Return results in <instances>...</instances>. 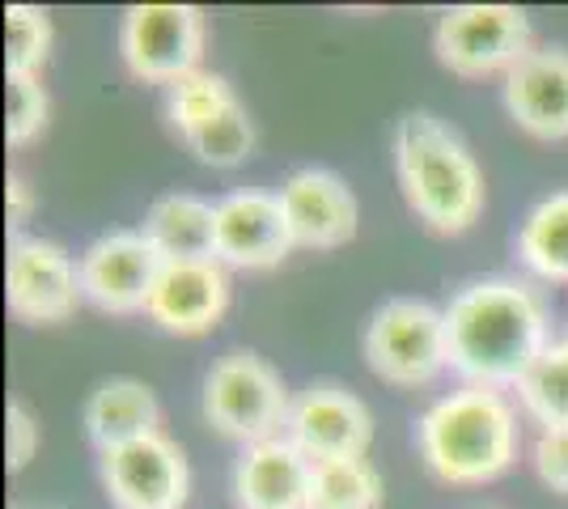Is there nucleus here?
I'll list each match as a JSON object with an SVG mask.
<instances>
[{"mask_svg":"<svg viewBox=\"0 0 568 509\" xmlns=\"http://www.w3.org/2000/svg\"><path fill=\"white\" fill-rule=\"evenodd\" d=\"M281 208L288 221L293 246L332 251L356 234V195L332 170H297L281 187Z\"/></svg>","mask_w":568,"mask_h":509,"instance_id":"ddd939ff","label":"nucleus"},{"mask_svg":"<svg viewBox=\"0 0 568 509\" xmlns=\"http://www.w3.org/2000/svg\"><path fill=\"white\" fill-rule=\"evenodd\" d=\"M505 106L521 132L539 141L568 136V51H530L505 73Z\"/></svg>","mask_w":568,"mask_h":509,"instance_id":"2eb2a0df","label":"nucleus"},{"mask_svg":"<svg viewBox=\"0 0 568 509\" xmlns=\"http://www.w3.org/2000/svg\"><path fill=\"white\" fill-rule=\"evenodd\" d=\"M48 123V90L34 77H4V136L26 145Z\"/></svg>","mask_w":568,"mask_h":509,"instance_id":"393cba45","label":"nucleus"},{"mask_svg":"<svg viewBox=\"0 0 568 509\" xmlns=\"http://www.w3.org/2000/svg\"><path fill=\"white\" fill-rule=\"evenodd\" d=\"M395 166L412 213L437 234L471 230L484 208V179L471 149L433 111H407L395 128Z\"/></svg>","mask_w":568,"mask_h":509,"instance_id":"f03ea898","label":"nucleus"},{"mask_svg":"<svg viewBox=\"0 0 568 509\" xmlns=\"http://www.w3.org/2000/svg\"><path fill=\"white\" fill-rule=\"evenodd\" d=\"M293 234L281 195L234 192L216 200V259L234 267H276L288 255Z\"/></svg>","mask_w":568,"mask_h":509,"instance_id":"4468645a","label":"nucleus"},{"mask_svg":"<svg viewBox=\"0 0 568 509\" xmlns=\"http://www.w3.org/2000/svg\"><path fill=\"white\" fill-rule=\"evenodd\" d=\"M437 60L458 77L509 73L530 55V22L514 4H458L437 22Z\"/></svg>","mask_w":568,"mask_h":509,"instance_id":"0eeeda50","label":"nucleus"},{"mask_svg":"<svg viewBox=\"0 0 568 509\" xmlns=\"http://www.w3.org/2000/svg\"><path fill=\"white\" fill-rule=\"evenodd\" d=\"M51 51V22L34 4H9L4 9V73L34 77Z\"/></svg>","mask_w":568,"mask_h":509,"instance_id":"4be33fe9","label":"nucleus"},{"mask_svg":"<svg viewBox=\"0 0 568 509\" xmlns=\"http://www.w3.org/2000/svg\"><path fill=\"white\" fill-rule=\"evenodd\" d=\"M30 208H34V195H30V187H26V179L9 174V183H4V213H9V230H22L26 217H30Z\"/></svg>","mask_w":568,"mask_h":509,"instance_id":"cd10ccee","label":"nucleus"},{"mask_svg":"<svg viewBox=\"0 0 568 509\" xmlns=\"http://www.w3.org/2000/svg\"><path fill=\"white\" fill-rule=\"evenodd\" d=\"M119 51L128 73L153 85H179L200 73L204 18L191 4H132L119 26Z\"/></svg>","mask_w":568,"mask_h":509,"instance_id":"423d86ee","label":"nucleus"},{"mask_svg":"<svg viewBox=\"0 0 568 509\" xmlns=\"http://www.w3.org/2000/svg\"><path fill=\"white\" fill-rule=\"evenodd\" d=\"M230 102H237L234 90L225 85V77L216 73H191L179 85H170V123L179 128V136L187 141L195 128L216 120Z\"/></svg>","mask_w":568,"mask_h":509,"instance_id":"b1692460","label":"nucleus"},{"mask_svg":"<svg viewBox=\"0 0 568 509\" xmlns=\"http://www.w3.org/2000/svg\"><path fill=\"white\" fill-rule=\"evenodd\" d=\"M4 293H9V311L22 323H64L85 297L81 264H72L69 251L48 238H13Z\"/></svg>","mask_w":568,"mask_h":509,"instance_id":"1a4fd4ad","label":"nucleus"},{"mask_svg":"<svg viewBox=\"0 0 568 509\" xmlns=\"http://www.w3.org/2000/svg\"><path fill=\"white\" fill-rule=\"evenodd\" d=\"M162 251L144 238V230H115L85 246L81 289L98 311L136 315L149 306V293L162 276Z\"/></svg>","mask_w":568,"mask_h":509,"instance_id":"6e6552de","label":"nucleus"},{"mask_svg":"<svg viewBox=\"0 0 568 509\" xmlns=\"http://www.w3.org/2000/svg\"><path fill=\"white\" fill-rule=\"evenodd\" d=\"M369 369L390 387H428L446 365V315L416 297H395L369 318L365 332Z\"/></svg>","mask_w":568,"mask_h":509,"instance_id":"39448f33","label":"nucleus"},{"mask_svg":"<svg viewBox=\"0 0 568 509\" xmlns=\"http://www.w3.org/2000/svg\"><path fill=\"white\" fill-rule=\"evenodd\" d=\"M518 399L544 429H568V344H547L521 374Z\"/></svg>","mask_w":568,"mask_h":509,"instance_id":"412c9836","label":"nucleus"},{"mask_svg":"<svg viewBox=\"0 0 568 509\" xmlns=\"http://www.w3.org/2000/svg\"><path fill=\"white\" fill-rule=\"evenodd\" d=\"M144 238L162 259H216V204L183 192L162 195L144 217Z\"/></svg>","mask_w":568,"mask_h":509,"instance_id":"a211bd4d","label":"nucleus"},{"mask_svg":"<svg viewBox=\"0 0 568 509\" xmlns=\"http://www.w3.org/2000/svg\"><path fill=\"white\" fill-rule=\"evenodd\" d=\"M284 434L310 462L361 459L369 437H374V420L356 395L323 383V387H310L293 399Z\"/></svg>","mask_w":568,"mask_h":509,"instance_id":"9b49d317","label":"nucleus"},{"mask_svg":"<svg viewBox=\"0 0 568 509\" xmlns=\"http://www.w3.org/2000/svg\"><path fill=\"white\" fill-rule=\"evenodd\" d=\"M518 255L544 281H568V192L547 195L526 217L518 234Z\"/></svg>","mask_w":568,"mask_h":509,"instance_id":"6ab92c4d","label":"nucleus"},{"mask_svg":"<svg viewBox=\"0 0 568 509\" xmlns=\"http://www.w3.org/2000/svg\"><path fill=\"white\" fill-rule=\"evenodd\" d=\"M85 434L98 450H115L158 434V399L136 378H111L85 399Z\"/></svg>","mask_w":568,"mask_h":509,"instance_id":"f3484780","label":"nucleus"},{"mask_svg":"<svg viewBox=\"0 0 568 509\" xmlns=\"http://www.w3.org/2000/svg\"><path fill=\"white\" fill-rule=\"evenodd\" d=\"M310 471L314 462L288 441L267 437L246 446L234 467V497L242 509H310Z\"/></svg>","mask_w":568,"mask_h":509,"instance_id":"dca6fc26","label":"nucleus"},{"mask_svg":"<svg viewBox=\"0 0 568 509\" xmlns=\"http://www.w3.org/2000/svg\"><path fill=\"white\" fill-rule=\"evenodd\" d=\"M102 485L119 509H179L187 501L191 471L170 437L149 434L102 450Z\"/></svg>","mask_w":568,"mask_h":509,"instance_id":"9d476101","label":"nucleus"},{"mask_svg":"<svg viewBox=\"0 0 568 509\" xmlns=\"http://www.w3.org/2000/svg\"><path fill=\"white\" fill-rule=\"evenodd\" d=\"M230 306V281L221 259H166L149 293L144 315L174 336H204Z\"/></svg>","mask_w":568,"mask_h":509,"instance_id":"f8f14e48","label":"nucleus"},{"mask_svg":"<svg viewBox=\"0 0 568 509\" xmlns=\"http://www.w3.org/2000/svg\"><path fill=\"white\" fill-rule=\"evenodd\" d=\"M420 455L446 485H484L518 459V413L493 387H463L425 413Z\"/></svg>","mask_w":568,"mask_h":509,"instance_id":"7ed1b4c3","label":"nucleus"},{"mask_svg":"<svg viewBox=\"0 0 568 509\" xmlns=\"http://www.w3.org/2000/svg\"><path fill=\"white\" fill-rule=\"evenodd\" d=\"M382 476L365 459H323L310 471V509H378Z\"/></svg>","mask_w":568,"mask_h":509,"instance_id":"aec40b11","label":"nucleus"},{"mask_svg":"<svg viewBox=\"0 0 568 509\" xmlns=\"http://www.w3.org/2000/svg\"><path fill=\"white\" fill-rule=\"evenodd\" d=\"M4 441H9V471H22L39 450V425L22 404H9L4 413Z\"/></svg>","mask_w":568,"mask_h":509,"instance_id":"bb28decb","label":"nucleus"},{"mask_svg":"<svg viewBox=\"0 0 568 509\" xmlns=\"http://www.w3.org/2000/svg\"><path fill=\"white\" fill-rule=\"evenodd\" d=\"M442 315L450 369L471 387H518L547 348V306L526 281H475L454 293Z\"/></svg>","mask_w":568,"mask_h":509,"instance_id":"f257e3e1","label":"nucleus"},{"mask_svg":"<svg viewBox=\"0 0 568 509\" xmlns=\"http://www.w3.org/2000/svg\"><path fill=\"white\" fill-rule=\"evenodd\" d=\"M187 145L204 166H237V162H246L251 149H255V128L246 120L242 102H230L216 120H209L204 128L191 132Z\"/></svg>","mask_w":568,"mask_h":509,"instance_id":"5701e85b","label":"nucleus"},{"mask_svg":"<svg viewBox=\"0 0 568 509\" xmlns=\"http://www.w3.org/2000/svg\"><path fill=\"white\" fill-rule=\"evenodd\" d=\"M535 471L551 492H568V429H544L535 441Z\"/></svg>","mask_w":568,"mask_h":509,"instance_id":"a878e982","label":"nucleus"},{"mask_svg":"<svg viewBox=\"0 0 568 509\" xmlns=\"http://www.w3.org/2000/svg\"><path fill=\"white\" fill-rule=\"evenodd\" d=\"M293 399L284 395L281 374L255 353H230L204 378V416L225 437L246 446L276 437L288 425Z\"/></svg>","mask_w":568,"mask_h":509,"instance_id":"20e7f679","label":"nucleus"}]
</instances>
